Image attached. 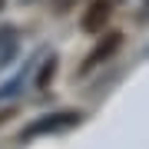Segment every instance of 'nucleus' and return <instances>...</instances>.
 I'll list each match as a JSON object with an SVG mask.
<instances>
[{
    "label": "nucleus",
    "mask_w": 149,
    "mask_h": 149,
    "mask_svg": "<svg viewBox=\"0 0 149 149\" xmlns=\"http://www.w3.org/2000/svg\"><path fill=\"white\" fill-rule=\"evenodd\" d=\"M73 123H80V116H76V113H50V116L30 123V126L23 129V139L43 136V133H53V129H66V126H73Z\"/></svg>",
    "instance_id": "obj_1"
},
{
    "label": "nucleus",
    "mask_w": 149,
    "mask_h": 149,
    "mask_svg": "<svg viewBox=\"0 0 149 149\" xmlns=\"http://www.w3.org/2000/svg\"><path fill=\"white\" fill-rule=\"evenodd\" d=\"M109 13H113V3H109V0H93L90 10L83 13V30H86V33L103 30V27H106V20H109Z\"/></svg>",
    "instance_id": "obj_2"
},
{
    "label": "nucleus",
    "mask_w": 149,
    "mask_h": 149,
    "mask_svg": "<svg viewBox=\"0 0 149 149\" xmlns=\"http://www.w3.org/2000/svg\"><path fill=\"white\" fill-rule=\"evenodd\" d=\"M119 33H109V37H103L100 43H96V50H93V56L90 60H86V63H83V73H86V70H93V66H100L103 63V60H109L113 53H116V47H119Z\"/></svg>",
    "instance_id": "obj_3"
},
{
    "label": "nucleus",
    "mask_w": 149,
    "mask_h": 149,
    "mask_svg": "<svg viewBox=\"0 0 149 149\" xmlns=\"http://www.w3.org/2000/svg\"><path fill=\"white\" fill-rule=\"evenodd\" d=\"M50 73H53V60H50V63L43 66V73H40V86H47V80H50Z\"/></svg>",
    "instance_id": "obj_4"
}]
</instances>
